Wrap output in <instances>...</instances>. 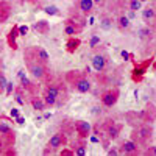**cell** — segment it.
<instances>
[{
    "label": "cell",
    "mask_w": 156,
    "mask_h": 156,
    "mask_svg": "<svg viewBox=\"0 0 156 156\" xmlns=\"http://www.w3.org/2000/svg\"><path fill=\"white\" fill-rule=\"evenodd\" d=\"M144 154H147V156H156V145H147Z\"/></svg>",
    "instance_id": "f1b7e54d"
},
{
    "label": "cell",
    "mask_w": 156,
    "mask_h": 156,
    "mask_svg": "<svg viewBox=\"0 0 156 156\" xmlns=\"http://www.w3.org/2000/svg\"><path fill=\"white\" fill-rule=\"evenodd\" d=\"M142 20H144L148 27H154L156 25V9H154L153 5L151 6L148 5L142 9Z\"/></svg>",
    "instance_id": "9c48e42d"
},
{
    "label": "cell",
    "mask_w": 156,
    "mask_h": 156,
    "mask_svg": "<svg viewBox=\"0 0 156 156\" xmlns=\"http://www.w3.org/2000/svg\"><path fill=\"white\" fill-rule=\"evenodd\" d=\"M140 114H142V122L153 123L156 120V106L153 105V103H147Z\"/></svg>",
    "instance_id": "7c38bea8"
},
{
    "label": "cell",
    "mask_w": 156,
    "mask_h": 156,
    "mask_svg": "<svg viewBox=\"0 0 156 156\" xmlns=\"http://www.w3.org/2000/svg\"><path fill=\"white\" fill-rule=\"evenodd\" d=\"M17 123H23V117H17Z\"/></svg>",
    "instance_id": "7bdbcfd3"
},
{
    "label": "cell",
    "mask_w": 156,
    "mask_h": 156,
    "mask_svg": "<svg viewBox=\"0 0 156 156\" xmlns=\"http://www.w3.org/2000/svg\"><path fill=\"white\" fill-rule=\"evenodd\" d=\"M66 81L80 94H86L90 90V81L86 78L84 73H81L80 70H70L66 75Z\"/></svg>",
    "instance_id": "3957f363"
},
{
    "label": "cell",
    "mask_w": 156,
    "mask_h": 156,
    "mask_svg": "<svg viewBox=\"0 0 156 156\" xmlns=\"http://www.w3.org/2000/svg\"><path fill=\"white\" fill-rule=\"evenodd\" d=\"M115 23H117V28H119L120 31H126V30H129V27H131V22H129V19L125 14H120L119 17H117Z\"/></svg>",
    "instance_id": "d6986e66"
},
{
    "label": "cell",
    "mask_w": 156,
    "mask_h": 156,
    "mask_svg": "<svg viewBox=\"0 0 156 156\" xmlns=\"http://www.w3.org/2000/svg\"><path fill=\"white\" fill-rule=\"evenodd\" d=\"M6 92H8V94L12 92V83H6Z\"/></svg>",
    "instance_id": "74e56055"
},
{
    "label": "cell",
    "mask_w": 156,
    "mask_h": 156,
    "mask_svg": "<svg viewBox=\"0 0 156 156\" xmlns=\"http://www.w3.org/2000/svg\"><path fill=\"white\" fill-rule=\"evenodd\" d=\"M81 28H83V25H81L80 22L73 20L72 17L66 19V22H64V34H67L69 37L78 34V33L81 31Z\"/></svg>",
    "instance_id": "8992f818"
},
{
    "label": "cell",
    "mask_w": 156,
    "mask_h": 156,
    "mask_svg": "<svg viewBox=\"0 0 156 156\" xmlns=\"http://www.w3.org/2000/svg\"><path fill=\"white\" fill-rule=\"evenodd\" d=\"M105 2H106V0H94V3L98 5V6H103V5H105Z\"/></svg>",
    "instance_id": "ab89813d"
},
{
    "label": "cell",
    "mask_w": 156,
    "mask_h": 156,
    "mask_svg": "<svg viewBox=\"0 0 156 156\" xmlns=\"http://www.w3.org/2000/svg\"><path fill=\"white\" fill-rule=\"evenodd\" d=\"M23 59H25V66H27L28 72L36 78V80H45L48 75V64H44L37 59L34 53V47H28L23 51Z\"/></svg>",
    "instance_id": "6da1fadb"
},
{
    "label": "cell",
    "mask_w": 156,
    "mask_h": 156,
    "mask_svg": "<svg viewBox=\"0 0 156 156\" xmlns=\"http://www.w3.org/2000/svg\"><path fill=\"white\" fill-rule=\"evenodd\" d=\"M95 44H100L98 36H92V39H90V47H95Z\"/></svg>",
    "instance_id": "e575fe53"
},
{
    "label": "cell",
    "mask_w": 156,
    "mask_h": 156,
    "mask_svg": "<svg viewBox=\"0 0 156 156\" xmlns=\"http://www.w3.org/2000/svg\"><path fill=\"white\" fill-rule=\"evenodd\" d=\"M8 131H11V128H9L6 123L0 122V134H5V133H8Z\"/></svg>",
    "instance_id": "4dcf8cb0"
},
{
    "label": "cell",
    "mask_w": 156,
    "mask_h": 156,
    "mask_svg": "<svg viewBox=\"0 0 156 156\" xmlns=\"http://www.w3.org/2000/svg\"><path fill=\"white\" fill-rule=\"evenodd\" d=\"M11 115H12V117H17V115H19L17 109H12V111H11Z\"/></svg>",
    "instance_id": "b9f144b4"
},
{
    "label": "cell",
    "mask_w": 156,
    "mask_h": 156,
    "mask_svg": "<svg viewBox=\"0 0 156 156\" xmlns=\"http://www.w3.org/2000/svg\"><path fill=\"white\" fill-rule=\"evenodd\" d=\"M11 16V5L8 2H0V23H5Z\"/></svg>",
    "instance_id": "e0dca14e"
},
{
    "label": "cell",
    "mask_w": 156,
    "mask_h": 156,
    "mask_svg": "<svg viewBox=\"0 0 156 156\" xmlns=\"http://www.w3.org/2000/svg\"><path fill=\"white\" fill-rule=\"evenodd\" d=\"M137 36L140 41H151V39L154 37V27H144V28H140L137 31Z\"/></svg>",
    "instance_id": "2e32d148"
},
{
    "label": "cell",
    "mask_w": 156,
    "mask_h": 156,
    "mask_svg": "<svg viewBox=\"0 0 156 156\" xmlns=\"http://www.w3.org/2000/svg\"><path fill=\"white\" fill-rule=\"evenodd\" d=\"M28 33V27L27 25H22V27H19V36H25Z\"/></svg>",
    "instance_id": "836d02e7"
},
{
    "label": "cell",
    "mask_w": 156,
    "mask_h": 156,
    "mask_svg": "<svg viewBox=\"0 0 156 156\" xmlns=\"http://www.w3.org/2000/svg\"><path fill=\"white\" fill-rule=\"evenodd\" d=\"M129 2H131V0H117V5H119L120 8H128Z\"/></svg>",
    "instance_id": "d6a6232c"
},
{
    "label": "cell",
    "mask_w": 156,
    "mask_h": 156,
    "mask_svg": "<svg viewBox=\"0 0 156 156\" xmlns=\"http://www.w3.org/2000/svg\"><path fill=\"white\" fill-rule=\"evenodd\" d=\"M33 47H34V53H36L37 59L41 61V62H44V64H48V61H50V55L45 51V48L39 47V45H33Z\"/></svg>",
    "instance_id": "ffe728a7"
},
{
    "label": "cell",
    "mask_w": 156,
    "mask_h": 156,
    "mask_svg": "<svg viewBox=\"0 0 156 156\" xmlns=\"http://www.w3.org/2000/svg\"><path fill=\"white\" fill-rule=\"evenodd\" d=\"M2 142H3V145H5V148H8V147H12L14 145V140H16V133L12 131H8V133H5V134H2Z\"/></svg>",
    "instance_id": "7402d4cb"
},
{
    "label": "cell",
    "mask_w": 156,
    "mask_h": 156,
    "mask_svg": "<svg viewBox=\"0 0 156 156\" xmlns=\"http://www.w3.org/2000/svg\"><path fill=\"white\" fill-rule=\"evenodd\" d=\"M125 119H126V123L136 126V125L142 123V114H140V112H139V114H137V112H126Z\"/></svg>",
    "instance_id": "44dd1931"
},
{
    "label": "cell",
    "mask_w": 156,
    "mask_h": 156,
    "mask_svg": "<svg viewBox=\"0 0 156 156\" xmlns=\"http://www.w3.org/2000/svg\"><path fill=\"white\" fill-rule=\"evenodd\" d=\"M34 30L41 34H47L50 31V25H48L47 20H39V22L34 23Z\"/></svg>",
    "instance_id": "603a6c76"
},
{
    "label": "cell",
    "mask_w": 156,
    "mask_h": 156,
    "mask_svg": "<svg viewBox=\"0 0 156 156\" xmlns=\"http://www.w3.org/2000/svg\"><path fill=\"white\" fill-rule=\"evenodd\" d=\"M140 2H144V0H140Z\"/></svg>",
    "instance_id": "ee69618b"
},
{
    "label": "cell",
    "mask_w": 156,
    "mask_h": 156,
    "mask_svg": "<svg viewBox=\"0 0 156 156\" xmlns=\"http://www.w3.org/2000/svg\"><path fill=\"white\" fill-rule=\"evenodd\" d=\"M31 105H33V108H34L36 111H44V109H45V101L39 100V98H36V97L31 98Z\"/></svg>",
    "instance_id": "4316f807"
},
{
    "label": "cell",
    "mask_w": 156,
    "mask_h": 156,
    "mask_svg": "<svg viewBox=\"0 0 156 156\" xmlns=\"http://www.w3.org/2000/svg\"><path fill=\"white\" fill-rule=\"evenodd\" d=\"M61 154H64V156H70V154H75V153H73V150H62Z\"/></svg>",
    "instance_id": "8d00e7d4"
},
{
    "label": "cell",
    "mask_w": 156,
    "mask_h": 156,
    "mask_svg": "<svg viewBox=\"0 0 156 156\" xmlns=\"http://www.w3.org/2000/svg\"><path fill=\"white\" fill-rule=\"evenodd\" d=\"M3 148H5V145H3V142H2V139H0V154L3 153Z\"/></svg>",
    "instance_id": "60d3db41"
},
{
    "label": "cell",
    "mask_w": 156,
    "mask_h": 156,
    "mask_svg": "<svg viewBox=\"0 0 156 156\" xmlns=\"http://www.w3.org/2000/svg\"><path fill=\"white\" fill-rule=\"evenodd\" d=\"M128 9L131 12H136L137 9H140V0H131L128 5Z\"/></svg>",
    "instance_id": "83f0119b"
},
{
    "label": "cell",
    "mask_w": 156,
    "mask_h": 156,
    "mask_svg": "<svg viewBox=\"0 0 156 156\" xmlns=\"http://www.w3.org/2000/svg\"><path fill=\"white\" fill-rule=\"evenodd\" d=\"M19 36V27L17 25H14L11 30H9V33H8V45L12 48V50H16L17 48V42H16V37Z\"/></svg>",
    "instance_id": "ac0fdd59"
},
{
    "label": "cell",
    "mask_w": 156,
    "mask_h": 156,
    "mask_svg": "<svg viewBox=\"0 0 156 156\" xmlns=\"http://www.w3.org/2000/svg\"><path fill=\"white\" fill-rule=\"evenodd\" d=\"M2 154H8V156H9V154H16V150L12 148V147H8V150H5Z\"/></svg>",
    "instance_id": "d590c367"
},
{
    "label": "cell",
    "mask_w": 156,
    "mask_h": 156,
    "mask_svg": "<svg viewBox=\"0 0 156 156\" xmlns=\"http://www.w3.org/2000/svg\"><path fill=\"white\" fill-rule=\"evenodd\" d=\"M80 44H81V41L78 37H75V36H72V37H69V41H67V51L69 53H73V51L80 47Z\"/></svg>",
    "instance_id": "cb8c5ba5"
},
{
    "label": "cell",
    "mask_w": 156,
    "mask_h": 156,
    "mask_svg": "<svg viewBox=\"0 0 156 156\" xmlns=\"http://www.w3.org/2000/svg\"><path fill=\"white\" fill-rule=\"evenodd\" d=\"M120 153H125V154H139L140 148L134 144L131 139H129V140H125L123 144L120 145Z\"/></svg>",
    "instance_id": "5bb4252c"
},
{
    "label": "cell",
    "mask_w": 156,
    "mask_h": 156,
    "mask_svg": "<svg viewBox=\"0 0 156 156\" xmlns=\"http://www.w3.org/2000/svg\"><path fill=\"white\" fill-rule=\"evenodd\" d=\"M112 17L111 16H108V14H101L100 16V27L103 28V30H109L111 27H112Z\"/></svg>",
    "instance_id": "d4e9b609"
},
{
    "label": "cell",
    "mask_w": 156,
    "mask_h": 156,
    "mask_svg": "<svg viewBox=\"0 0 156 156\" xmlns=\"http://www.w3.org/2000/svg\"><path fill=\"white\" fill-rule=\"evenodd\" d=\"M6 76H5V73L3 72H0V92H3L5 90V87H6Z\"/></svg>",
    "instance_id": "f546056e"
},
{
    "label": "cell",
    "mask_w": 156,
    "mask_h": 156,
    "mask_svg": "<svg viewBox=\"0 0 156 156\" xmlns=\"http://www.w3.org/2000/svg\"><path fill=\"white\" fill-rule=\"evenodd\" d=\"M150 64H151V58L147 59L145 62H142L140 66H136V69H134V76H136V75H139V76H140V75H144L145 70H147V67L150 66Z\"/></svg>",
    "instance_id": "484cf974"
},
{
    "label": "cell",
    "mask_w": 156,
    "mask_h": 156,
    "mask_svg": "<svg viewBox=\"0 0 156 156\" xmlns=\"http://www.w3.org/2000/svg\"><path fill=\"white\" fill-rule=\"evenodd\" d=\"M92 66L97 72H105L108 66V56L105 53H95L92 56Z\"/></svg>",
    "instance_id": "4fadbf2b"
},
{
    "label": "cell",
    "mask_w": 156,
    "mask_h": 156,
    "mask_svg": "<svg viewBox=\"0 0 156 156\" xmlns=\"http://www.w3.org/2000/svg\"><path fill=\"white\" fill-rule=\"evenodd\" d=\"M75 129H76L78 137H81V139H87L90 136V131H92L90 123L86 120H75Z\"/></svg>",
    "instance_id": "ba28073f"
},
{
    "label": "cell",
    "mask_w": 156,
    "mask_h": 156,
    "mask_svg": "<svg viewBox=\"0 0 156 156\" xmlns=\"http://www.w3.org/2000/svg\"><path fill=\"white\" fill-rule=\"evenodd\" d=\"M45 12H47V14H58V8L53 6V5L47 6V8H45Z\"/></svg>",
    "instance_id": "1f68e13d"
},
{
    "label": "cell",
    "mask_w": 156,
    "mask_h": 156,
    "mask_svg": "<svg viewBox=\"0 0 156 156\" xmlns=\"http://www.w3.org/2000/svg\"><path fill=\"white\" fill-rule=\"evenodd\" d=\"M62 83H48L44 90V101L48 106H55L62 92Z\"/></svg>",
    "instance_id": "277c9868"
},
{
    "label": "cell",
    "mask_w": 156,
    "mask_h": 156,
    "mask_svg": "<svg viewBox=\"0 0 156 156\" xmlns=\"http://www.w3.org/2000/svg\"><path fill=\"white\" fill-rule=\"evenodd\" d=\"M105 129H106V134L109 139H117L122 131V125L119 123H115L112 119H108L106 123H105Z\"/></svg>",
    "instance_id": "30bf717a"
},
{
    "label": "cell",
    "mask_w": 156,
    "mask_h": 156,
    "mask_svg": "<svg viewBox=\"0 0 156 156\" xmlns=\"http://www.w3.org/2000/svg\"><path fill=\"white\" fill-rule=\"evenodd\" d=\"M153 139V126L151 123H145L142 122L139 125H136L131 131V140L140 148V147H147L150 145V142Z\"/></svg>",
    "instance_id": "7a4b0ae2"
},
{
    "label": "cell",
    "mask_w": 156,
    "mask_h": 156,
    "mask_svg": "<svg viewBox=\"0 0 156 156\" xmlns=\"http://www.w3.org/2000/svg\"><path fill=\"white\" fill-rule=\"evenodd\" d=\"M119 153H120V151L115 150V148H109V150H108V154H119Z\"/></svg>",
    "instance_id": "f35d334b"
},
{
    "label": "cell",
    "mask_w": 156,
    "mask_h": 156,
    "mask_svg": "<svg viewBox=\"0 0 156 156\" xmlns=\"http://www.w3.org/2000/svg\"><path fill=\"white\" fill-rule=\"evenodd\" d=\"M73 153L78 154V156H84L87 153V144H86V139H81L78 137V140L73 142V147H72Z\"/></svg>",
    "instance_id": "9a60e30c"
},
{
    "label": "cell",
    "mask_w": 156,
    "mask_h": 156,
    "mask_svg": "<svg viewBox=\"0 0 156 156\" xmlns=\"http://www.w3.org/2000/svg\"><path fill=\"white\" fill-rule=\"evenodd\" d=\"M119 97H120L119 87H111V89L106 90V92H103V95H101V105L105 108H112L117 103V100H119Z\"/></svg>",
    "instance_id": "5b68a950"
},
{
    "label": "cell",
    "mask_w": 156,
    "mask_h": 156,
    "mask_svg": "<svg viewBox=\"0 0 156 156\" xmlns=\"http://www.w3.org/2000/svg\"><path fill=\"white\" fill-rule=\"evenodd\" d=\"M66 140H67V139H66V134H64V133H55L53 136L50 137L47 147H50L51 150H53V153H55V151H58L61 147H64Z\"/></svg>",
    "instance_id": "52a82bcc"
},
{
    "label": "cell",
    "mask_w": 156,
    "mask_h": 156,
    "mask_svg": "<svg viewBox=\"0 0 156 156\" xmlns=\"http://www.w3.org/2000/svg\"><path fill=\"white\" fill-rule=\"evenodd\" d=\"M94 0H78L76 2V12H80L81 16H89L94 11Z\"/></svg>",
    "instance_id": "8fae6325"
}]
</instances>
